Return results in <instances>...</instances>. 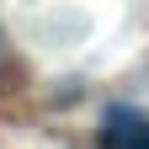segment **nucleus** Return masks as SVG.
<instances>
[{
  "mask_svg": "<svg viewBox=\"0 0 149 149\" xmlns=\"http://www.w3.org/2000/svg\"><path fill=\"white\" fill-rule=\"evenodd\" d=\"M101 144L107 149H149V117L128 112V107H112L107 128H101Z\"/></svg>",
  "mask_w": 149,
  "mask_h": 149,
  "instance_id": "nucleus-1",
  "label": "nucleus"
}]
</instances>
